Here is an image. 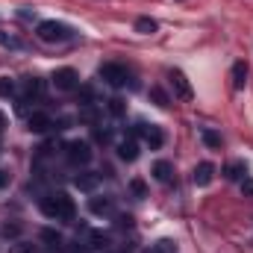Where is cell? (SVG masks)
<instances>
[{
  "label": "cell",
  "mask_w": 253,
  "mask_h": 253,
  "mask_svg": "<svg viewBox=\"0 0 253 253\" xmlns=\"http://www.w3.org/2000/svg\"><path fill=\"white\" fill-rule=\"evenodd\" d=\"M42 212L47 218H53V221H74L77 206H74V200L65 191H56V194H50V197L42 200Z\"/></svg>",
  "instance_id": "obj_1"
},
{
  "label": "cell",
  "mask_w": 253,
  "mask_h": 253,
  "mask_svg": "<svg viewBox=\"0 0 253 253\" xmlns=\"http://www.w3.org/2000/svg\"><path fill=\"white\" fill-rule=\"evenodd\" d=\"M36 36L42 42H47V44H56V42H68L74 36V30L68 24H62V21H42L36 27Z\"/></svg>",
  "instance_id": "obj_2"
},
{
  "label": "cell",
  "mask_w": 253,
  "mask_h": 253,
  "mask_svg": "<svg viewBox=\"0 0 253 253\" xmlns=\"http://www.w3.org/2000/svg\"><path fill=\"white\" fill-rule=\"evenodd\" d=\"M100 80L106 83V85H112V88H121L126 83V71H124V65H118V62H106V65H100Z\"/></svg>",
  "instance_id": "obj_3"
},
{
  "label": "cell",
  "mask_w": 253,
  "mask_h": 253,
  "mask_svg": "<svg viewBox=\"0 0 253 253\" xmlns=\"http://www.w3.org/2000/svg\"><path fill=\"white\" fill-rule=\"evenodd\" d=\"M65 150H68V159L74 162V165H88L91 162V144L88 141H68L65 144Z\"/></svg>",
  "instance_id": "obj_4"
},
{
  "label": "cell",
  "mask_w": 253,
  "mask_h": 253,
  "mask_svg": "<svg viewBox=\"0 0 253 253\" xmlns=\"http://www.w3.org/2000/svg\"><path fill=\"white\" fill-rule=\"evenodd\" d=\"M77 83H80V77H77L74 68H59V71H53V85H56L59 91H74Z\"/></svg>",
  "instance_id": "obj_5"
},
{
  "label": "cell",
  "mask_w": 253,
  "mask_h": 253,
  "mask_svg": "<svg viewBox=\"0 0 253 253\" xmlns=\"http://www.w3.org/2000/svg\"><path fill=\"white\" fill-rule=\"evenodd\" d=\"M168 77H171V85H174V91H177V97H180V100H191V94H194V91H191V83H189V77H186L183 71H171Z\"/></svg>",
  "instance_id": "obj_6"
},
{
  "label": "cell",
  "mask_w": 253,
  "mask_h": 253,
  "mask_svg": "<svg viewBox=\"0 0 253 253\" xmlns=\"http://www.w3.org/2000/svg\"><path fill=\"white\" fill-rule=\"evenodd\" d=\"M27 124H30V132H39L42 135V132H50L53 129V118L47 112H33Z\"/></svg>",
  "instance_id": "obj_7"
},
{
  "label": "cell",
  "mask_w": 253,
  "mask_h": 253,
  "mask_svg": "<svg viewBox=\"0 0 253 253\" xmlns=\"http://www.w3.org/2000/svg\"><path fill=\"white\" fill-rule=\"evenodd\" d=\"M141 135H144V141L150 144V150H159V147L165 144V132H162V126H156V124H144Z\"/></svg>",
  "instance_id": "obj_8"
},
{
  "label": "cell",
  "mask_w": 253,
  "mask_h": 253,
  "mask_svg": "<svg viewBox=\"0 0 253 253\" xmlns=\"http://www.w3.org/2000/svg\"><path fill=\"white\" fill-rule=\"evenodd\" d=\"M212 177H215V165L212 162H200L194 168V186H209Z\"/></svg>",
  "instance_id": "obj_9"
},
{
  "label": "cell",
  "mask_w": 253,
  "mask_h": 253,
  "mask_svg": "<svg viewBox=\"0 0 253 253\" xmlns=\"http://www.w3.org/2000/svg\"><path fill=\"white\" fill-rule=\"evenodd\" d=\"M118 156H121L124 162H135V159H138V144H135V138H132V135L124 138V141L118 144Z\"/></svg>",
  "instance_id": "obj_10"
},
{
  "label": "cell",
  "mask_w": 253,
  "mask_h": 253,
  "mask_svg": "<svg viewBox=\"0 0 253 253\" xmlns=\"http://www.w3.org/2000/svg\"><path fill=\"white\" fill-rule=\"evenodd\" d=\"M153 177H156L159 183H165V186H168V183L174 180V168H171V162H165V159H159V162L153 165Z\"/></svg>",
  "instance_id": "obj_11"
},
{
  "label": "cell",
  "mask_w": 253,
  "mask_h": 253,
  "mask_svg": "<svg viewBox=\"0 0 253 253\" xmlns=\"http://www.w3.org/2000/svg\"><path fill=\"white\" fill-rule=\"evenodd\" d=\"M230 77H233V88H236V91H242V88L248 85V65H245V62H236V65H233V74H230Z\"/></svg>",
  "instance_id": "obj_12"
},
{
  "label": "cell",
  "mask_w": 253,
  "mask_h": 253,
  "mask_svg": "<svg viewBox=\"0 0 253 253\" xmlns=\"http://www.w3.org/2000/svg\"><path fill=\"white\" fill-rule=\"evenodd\" d=\"M112 206H115L112 197H91V200H88V209H91L94 215H109Z\"/></svg>",
  "instance_id": "obj_13"
},
{
  "label": "cell",
  "mask_w": 253,
  "mask_h": 253,
  "mask_svg": "<svg viewBox=\"0 0 253 253\" xmlns=\"http://www.w3.org/2000/svg\"><path fill=\"white\" fill-rule=\"evenodd\" d=\"M97 183H100V177L97 174H80L77 180H74V186L80 191H94L97 189Z\"/></svg>",
  "instance_id": "obj_14"
},
{
  "label": "cell",
  "mask_w": 253,
  "mask_h": 253,
  "mask_svg": "<svg viewBox=\"0 0 253 253\" xmlns=\"http://www.w3.org/2000/svg\"><path fill=\"white\" fill-rule=\"evenodd\" d=\"M42 94V80L39 77H30V80H24V100H30V97H39Z\"/></svg>",
  "instance_id": "obj_15"
},
{
  "label": "cell",
  "mask_w": 253,
  "mask_h": 253,
  "mask_svg": "<svg viewBox=\"0 0 253 253\" xmlns=\"http://www.w3.org/2000/svg\"><path fill=\"white\" fill-rule=\"evenodd\" d=\"M200 138H203L206 147H221V132H215V129H209V126L200 129Z\"/></svg>",
  "instance_id": "obj_16"
},
{
  "label": "cell",
  "mask_w": 253,
  "mask_h": 253,
  "mask_svg": "<svg viewBox=\"0 0 253 253\" xmlns=\"http://www.w3.org/2000/svg\"><path fill=\"white\" fill-rule=\"evenodd\" d=\"M224 177H227V180H245V165H242V162H230V165L224 168Z\"/></svg>",
  "instance_id": "obj_17"
},
{
  "label": "cell",
  "mask_w": 253,
  "mask_h": 253,
  "mask_svg": "<svg viewBox=\"0 0 253 253\" xmlns=\"http://www.w3.org/2000/svg\"><path fill=\"white\" fill-rule=\"evenodd\" d=\"M141 253H177V245L171 239H162V242H156L153 248H147V251H141Z\"/></svg>",
  "instance_id": "obj_18"
},
{
  "label": "cell",
  "mask_w": 253,
  "mask_h": 253,
  "mask_svg": "<svg viewBox=\"0 0 253 253\" xmlns=\"http://www.w3.org/2000/svg\"><path fill=\"white\" fill-rule=\"evenodd\" d=\"M156 27H159V24H156L153 18H138V21H135V30H138L141 36H150V33H156Z\"/></svg>",
  "instance_id": "obj_19"
},
{
  "label": "cell",
  "mask_w": 253,
  "mask_h": 253,
  "mask_svg": "<svg viewBox=\"0 0 253 253\" xmlns=\"http://www.w3.org/2000/svg\"><path fill=\"white\" fill-rule=\"evenodd\" d=\"M80 121H83V124H97V109H94L91 103H85V106L80 109Z\"/></svg>",
  "instance_id": "obj_20"
},
{
  "label": "cell",
  "mask_w": 253,
  "mask_h": 253,
  "mask_svg": "<svg viewBox=\"0 0 253 253\" xmlns=\"http://www.w3.org/2000/svg\"><path fill=\"white\" fill-rule=\"evenodd\" d=\"M150 97H153V103H156L159 109H165V106L171 103V100H168V94H165V91H162L159 85H153V88H150Z\"/></svg>",
  "instance_id": "obj_21"
},
{
  "label": "cell",
  "mask_w": 253,
  "mask_h": 253,
  "mask_svg": "<svg viewBox=\"0 0 253 253\" xmlns=\"http://www.w3.org/2000/svg\"><path fill=\"white\" fill-rule=\"evenodd\" d=\"M0 47H12V50H18V47H21V39L12 36V33H3V30H0Z\"/></svg>",
  "instance_id": "obj_22"
},
{
  "label": "cell",
  "mask_w": 253,
  "mask_h": 253,
  "mask_svg": "<svg viewBox=\"0 0 253 253\" xmlns=\"http://www.w3.org/2000/svg\"><path fill=\"white\" fill-rule=\"evenodd\" d=\"M42 239H44L53 251H59V248H62V236H59V233H53V230H44V233H42Z\"/></svg>",
  "instance_id": "obj_23"
},
{
  "label": "cell",
  "mask_w": 253,
  "mask_h": 253,
  "mask_svg": "<svg viewBox=\"0 0 253 253\" xmlns=\"http://www.w3.org/2000/svg\"><path fill=\"white\" fill-rule=\"evenodd\" d=\"M88 242H91L88 248H106L109 245V236L106 233H88Z\"/></svg>",
  "instance_id": "obj_24"
},
{
  "label": "cell",
  "mask_w": 253,
  "mask_h": 253,
  "mask_svg": "<svg viewBox=\"0 0 253 253\" xmlns=\"http://www.w3.org/2000/svg\"><path fill=\"white\" fill-rule=\"evenodd\" d=\"M15 94V83L9 77H0V97H12Z\"/></svg>",
  "instance_id": "obj_25"
},
{
  "label": "cell",
  "mask_w": 253,
  "mask_h": 253,
  "mask_svg": "<svg viewBox=\"0 0 253 253\" xmlns=\"http://www.w3.org/2000/svg\"><path fill=\"white\" fill-rule=\"evenodd\" d=\"M109 112H112L115 118H121V115H124V100H121V97H112V100H109Z\"/></svg>",
  "instance_id": "obj_26"
},
{
  "label": "cell",
  "mask_w": 253,
  "mask_h": 253,
  "mask_svg": "<svg viewBox=\"0 0 253 253\" xmlns=\"http://www.w3.org/2000/svg\"><path fill=\"white\" fill-rule=\"evenodd\" d=\"M9 253H36V248H33V245H27V242H18V245H12V248H9Z\"/></svg>",
  "instance_id": "obj_27"
},
{
  "label": "cell",
  "mask_w": 253,
  "mask_h": 253,
  "mask_svg": "<svg viewBox=\"0 0 253 253\" xmlns=\"http://www.w3.org/2000/svg\"><path fill=\"white\" fill-rule=\"evenodd\" d=\"M242 194L253 200V177H245V180H242Z\"/></svg>",
  "instance_id": "obj_28"
},
{
  "label": "cell",
  "mask_w": 253,
  "mask_h": 253,
  "mask_svg": "<svg viewBox=\"0 0 253 253\" xmlns=\"http://www.w3.org/2000/svg\"><path fill=\"white\" fill-rule=\"evenodd\" d=\"M18 233H21L18 224H6V227H3V236H18Z\"/></svg>",
  "instance_id": "obj_29"
},
{
  "label": "cell",
  "mask_w": 253,
  "mask_h": 253,
  "mask_svg": "<svg viewBox=\"0 0 253 253\" xmlns=\"http://www.w3.org/2000/svg\"><path fill=\"white\" fill-rule=\"evenodd\" d=\"M129 186H132V191H135L138 197H144V183H141V180H132Z\"/></svg>",
  "instance_id": "obj_30"
},
{
  "label": "cell",
  "mask_w": 253,
  "mask_h": 253,
  "mask_svg": "<svg viewBox=\"0 0 253 253\" xmlns=\"http://www.w3.org/2000/svg\"><path fill=\"white\" fill-rule=\"evenodd\" d=\"M18 18H24V21H33V18H36V12H30V9H18Z\"/></svg>",
  "instance_id": "obj_31"
},
{
  "label": "cell",
  "mask_w": 253,
  "mask_h": 253,
  "mask_svg": "<svg viewBox=\"0 0 253 253\" xmlns=\"http://www.w3.org/2000/svg\"><path fill=\"white\" fill-rule=\"evenodd\" d=\"M6 186H9V174L0 168V189H6Z\"/></svg>",
  "instance_id": "obj_32"
},
{
  "label": "cell",
  "mask_w": 253,
  "mask_h": 253,
  "mask_svg": "<svg viewBox=\"0 0 253 253\" xmlns=\"http://www.w3.org/2000/svg\"><path fill=\"white\" fill-rule=\"evenodd\" d=\"M118 224H121V227H132V218H129V215H121Z\"/></svg>",
  "instance_id": "obj_33"
},
{
  "label": "cell",
  "mask_w": 253,
  "mask_h": 253,
  "mask_svg": "<svg viewBox=\"0 0 253 253\" xmlns=\"http://www.w3.org/2000/svg\"><path fill=\"white\" fill-rule=\"evenodd\" d=\"M3 129H6V115L0 112V135H3Z\"/></svg>",
  "instance_id": "obj_34"
}]
</instances>
